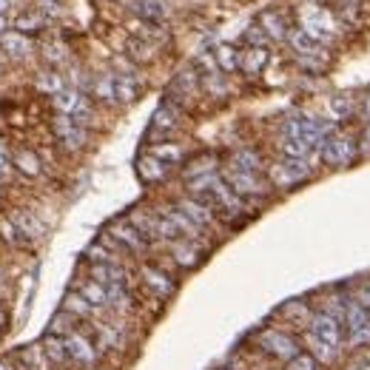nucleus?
<instances>
[{
  "label": "nucleus",
  "instance_id": "obj_1",
  "mask_svg": "<svg viewBox=\"0 0 370 370\" xmlns=\"http://www.w3.org/2000/svg\"><path fill=\"white\" fill-rule=\"evenodd\" d=\"M254 342H257V347H259L265 356L276 359V362H282V364L290 362L293 356H300V353H302L300 333L285 331V328H276V325H268V328L257 331Z\"/></svg>",
  "mask_w": 370,
  "mask_h": 370
},
{
  "label": "nucleus",
  "instance_id": "obj_2",
  "mask_svg": "<svg viewBox=\"0 0 370 370\" xmlns=\"http://www.w3.org/2000/svg\"><path fill=\"white\" fill-rule=\"evenodd\" d=\"M319 160L328 166V168H350L359 157V142H356V134L353 131H345V128H336L322 145H319Z\"/></svg>",
  "mask_w": 370,
  "mask_h": 370
},
{
  "label": "nucleus",
  "instance_id": "obj_3",
  "mask_svg": "<svg viewBox=\"0 0 370 370\" xmlns=\"http://www.w3.org/2000/svg\"><path fill=\"white\" fill-rule=\"evenodd\" d=\"M300 29H302L305 35H311L316 43L328 46V43H333V40L339 37V29H342V26H339V18H336L333 12L308 4V6H302V12H300Z\"/></svg>",
  "mask_w": 370,
  "mask_h": 370
},
{
  "label": "nucleus",
  "instance_id": "obj_4",
  "mask_svg": "<svg viewBox=\"0 0 370 370\" xmlns=\"http://www.w3.org/2000/svg\"><path fill=\"white\" fill-rule=\"evenodd\" d=\"M311 163L314 160H288V157H282V160H276V163H271L265 168V177H268V183L273 188L290 191V188L302 185L305 180L314 177V166Z\"/></svg>",
  "mask_w": 370,
  "mask_h": 370
},
{
  "label": "nucleus",
  "instance_id": "obj_5",
  "mask_svg": "<svg viewBox=\"0 0 370 370\" xmlns=\"http://www.w3.org/2000/svg\"><path fill=\"white\" fill-rule=\"evenodd\" d=\"M219 174H222V180H226V185H228L234 194H240L242 199H259V197H268V194L273 191V185L268 183L265 174L240 171V168H231V166H226Z\"/></svg>",
  "mask_w": 370,
  "mask_h": 370
},
{
  "label": "nucleus",
  "instance_id": "obj_6",
  "mask_svg": "<svg viewBox=\"0 0 370 370\" xmlns=\"http://www.w3.org/2000/svg\"><path fill=\"white\" fill-rule=\"evenodd\" d=\"M63 342H66L71 364H78V367H94L97 364V359H100L97 342H92L83 331H71L68 336H63Z\"/></svg>",
  "mask_w": 370,
  "mask_h": 370
},
{
  "label": "nucleus",
  "instance_id": "obj_7",
  "mask_svg": "<svg viewBox=\"0 0 370 370\" xmlns=\"http://www.w3.org/2000/svg\"><path fill=\"white\" fill-rule=\"evenodd\" d=\"M106 234H109L123 251H131V254H145V251H148V240L131 226L128 219H114V222H109Z\"/></svg>",
  "mask_w": 370,
  "mask_h": 370
},
{
  "label": "nucleus",
  "instance_id": "obj_8",
  "mask_svg": "<svg viewBox=\"0 0 370 370\" xmlns=\"http://www.w3.org/2000/svg\"><path fill=\"white\" fill-rule=\"evenodd\" d=\"M308 333H314L316 339H322V342H328V345H333V347H342L345 350V325L339 322V319H333V316H328V314H319V311H314V316H311V322H308V328H305ZM347 353V350H345Z\"/></svg>",
  "mask_w": 370,
  "mask_h": 370
},
{
  "label": "nucleus",
  "instance_id": "obj_9",
  "mask_svg": "<svg viewBox=\"0 0 370 370\" xmlns=\"http://www.w3.org/2000/svg\"><path fill=\"white\" fill-rule=\"evenodd\" d=\"M140 282L148 293L154 296V300H171L174 290H177V282L157 265H142L140 268Z\"/></svg>",
  "mask_w": 370,
  "mask_h": 370
},
{
  "label": "nucleus",
  "instance_id": "obj_10",
  "mask_svg": "<svg viewBox=\"0 0 370 370\" xmlns=\"http://www.w3.org/2000/svg\"><path fill=\"white\" fill-rule=\"evenodd\" d=\"M300 342H302V350L305 353H311L325 370H331V367H339L342 364V359H345V350L342 347H333V345H328V342H322V339H316L314 333H308V331H302L300 333Z\"/></svg>",
  "mask_w": 370,
  "mask_h": 370
},
{
  "label": "nucleus",
  "instance_id": "obj_11",
  "mask_svg": "<svg viewBox=\"0 0 370 370\" xmlns=\"http://www.w3.org/2000/svg\"><path fill=\"white\" fill-rule=\"evenodd\" d=\"M54 134H57V140L63 142V148H68V152H80V148H86V142H89V128L78 125L68 114H57L54 117Z\"/></svg>",
  "mask_w": 370,
  "mask_h": 370
},
{
  "label": "nucleus",
  "instance_id": "obj_12",
  "mask_svg": "<svg viewBox=\"0 0 370 370\" xmlns=\"http://www.w3.org/2000/svg\"><path fill=\"white\" fill-rule=\"evenodd\" d=\"M174 205H177V208H180V211H183V214L194 222V226H197L199 231L214 228V226H216V219H219L208 202H202V199H197V197H191V194H188V197H183V199H177Z\"/></svg>",
  "mask_w": 370,
  "mask_h": 370
},
{
  "label": "nucleus",
  "instance_id": "obj_13",
  "mask_svg": "<svg viewBox=\"0 0 370 370\" xmlns=\"http://www.w3.org/2000/svg\"><path fill=\"white\" fill-rule=\"evenodd\" d=\"M314 311L319 314H328L333 319H339L345 325V305H347V290L345 288H328L322 293H316V300L311 302Z\"/></svg>",
  "mask_w": 370,
  "mask_h": 370
},
{
  "label": "nucleus",
  "instance_id": "obj_14",
  "mask_svg": "<svg viewBox=\"0 0 370 370\" xmlns=\"http://www.w3.org/2000/svg\"><path fill=\"white\" fill-rule=\"evenodd\" d=\"M276 316H282L285 325L293 328V333H302V331L308 328L311 316H314V305H311L308 300H288V302L276 311Z\"/></svg>",
  "mask_w": 370,
  "mask_h": 370
},
{
  "label": "nucleus",
  "instance_id": "obj_15",
  "mask_svg": "<svg viewBox=\"0 0 370 370\" xmlns=\"http://www.w3.org/2000/svg\"><path fill=\"white\" fill-rule=\"evenodd\" d=\"M168 254H171V262L183 271H191L202 262V242H194V240H174L168 242Z\"/></svg>",
  "mask_w": 370,
  "mask_h": 370
},
{
  "label": "nucleus",
  "instance_id": "obj_16",
  "mask_svg": "<svg viewBox=\"0 0 370 370\" xmlns=\"http://www.w3.org/2000/svg\"><path fill=\"white\" fill-rule=\"evenodd\" d=\"M288 46H290V51L296 54V57H322V60H328V46H322V43H316L311 35H305L302 29H290L288 32Z\"/></svg>",
  "mask_w": 370,
  "mask_h": 370
},
{
  "label": "nucleus",
  "instance_id": "obj_17",
  "mask_svg": "<svg viewBox=\"0 0 370 370\" xmlns=\"http://www.w3.org/2000/svg\"><path fill=\"white\" fill-rule=\"evenodd\" d=\"M180 117H183L180 103L166 100V103H160V106H157V111H154V117H152V131L168 134V131H174V128L180 125Z\"/></svg>",
  "mask_w": 370,
  "mask_h": 370
},
{
  "label": "nucleus",
  "instance_id": "obj_18",
  "mask_svg": "<svg viewBox=\"0 0 370 370\" xmlns=\"http://www.w3.org/2000/svg\"><path fill=\"white\" fill-rule=\"evenodd\" d=\"M92 279L100 282V285H128V271L120 265V262H97L92 265Z\"/></svg>",
  "mask_w": 370,
  "mask_h": 370
},
{
  "label": "nucleus",
  "instance_id": "obj_19",
  "mask_svg": "<svg viewBox=\"0 0 370 370\" xmlns=\"http://www.w3.org/2000/svg\"><path fill=\"white\" fill-rule=\"evenodd\" d=\"M160 214L171 219V226H174V228L180 231V237H183V240H194V242H202V231H199V228L194 226V222H191V219H188V216H185V214H183V211H180L177 205H166V208H160Z\"/></svg>",
  "mask_w": 370,
  "mask_h": 370
},
{
  "label": "nucleus",
  "instance_id": "obj_20",
  "mask_svg": "<svg viewBox=\"0 0 370 370\" xmlns=\"http://www.w3.org/2000/svg\"><path fill=\"white\" fill-rule=\"evenodd\" d=\"M328 114H331V120L339 125V123H347L350 117H356L359 114V100L353 97V94H333L331 100H328Z\"/></svg>",
  "mask_w": 370,
  "mask_h": 370
},
{
  "label": "nucleus",
  "instance_id": "obj_21",
  "mask_svg": "<svg viewBox=\"0 0 370 370\" xmlns=\"http://www.w3.org/2000/svg\"><path fill=\"white\" fill-rule=\"evenodd\" d=\"M214 171H219V157H216L214 152H202V154H197V157H191V160L185 163L183 177H185V183H188V180H197V177L214 174Z\"/></svg>",
  "mask_w": 370,
  "mask_h": 370
},
{
  "label": "nucleus",
  "instance_id": "obj_22",
  "mask_svg": "<svg viewBox=\"0 0 370 370\" xmlns=\"http://www.w3.org/2000/svg\"><path fill=\"white\" fill-rule=\"evenodd\" d=\"M137 177L142 180V183H163L166 177H168V166L166 163H160L154 154H142L140 160H137Z\"/></svg>",
  "mask_w": 370,
  "mask_h": 370
},
{
  "label": "nucleus",
  "instance_id": "obj_23",
  "mask_svg": "<svg viewBox=\"0 0 370 370\" xmlns=\"http://www.w3.org/2000/svg\"><path fill=\"white\" fill-rule=\"evenodd\" d=\"M228 166L240 168V171H254V174H265V168H268L257 148H237V152L231 154V160H228Z\"/></svg>",
  "mask_w": 370,
  "mask_h": 370
},
{
  "label": "nucleus",
  "instance_id": "obj_24",
  "mask_svg": "<svg viewBox=\"0 0 370 370\" xmlns=\"http://www.w3.org/2000/svg\"><path fill=\"white\" fill-rule=\"evenodd\" d=\"M0 49H4L9 57L15 60H26L32 54V40L20 32H4L0 35Z\"/></svg>",
  "mask_w": 370,
  "mask_h": 370
},
{
  "label": "nucleus",
  "instance_id": "obj_25",
  "mask_svg": "<svg viewBox=\"0 0 370 370\" xmlns=\"http://www.w3.org/2000/svg\"><path fill=\"white\" fill-rule=\"evenodd\" d=\"M257 26L265 32V37L268 40H288V20L279 15V12H262L259 15V20H257Z\"/></svg>",
  "mask_w": 370,
  "mask_h": 370
},
{
  "label": "nucleus",
  "instance_id": "obj_26",
  "mask_svg": "<svg viewBox=\"0 0 370 370\" xmlns=\"http://www.w3.org/2000/svg\"><path fill=\"white\" fill-rule=\"evenodd\" d=\"M131 9L142 23L157 26V23L166 20V6L160 4V0H131Z\"/></svg>",
  "mask_w": 370,
  "mask_h": 370
},
{
  "label": "nucleus",
  "instance_id": "obj_27",
  "mask_svg": "<svg viewBox=\"0 0 370 370\" xmlns=\"http://www.w3.org/2000/svg\"><path fill=\"white\" fill-rule=\"evenodd\" d=\"M268 46H248L245 51H240V68L245 74H259L268 66Z\"/></svg>",
  "mask_w": 370,
  "mask_h": 370
},
{
  "label": "nucleus",
  "instance_id": "obj_28",
  "mask_svg": "<svg viewBox=\"0 0 370 370\" xmlns=\"http://www.w3.org/2000/svg\"><path fill=\"white\" fill-rule=\"evenodd\" d=\"M63 311H66V314H71L78 322H80V319H89V316H94V314H97V311L86 302V296H83L80 290H71V293H66V296H63Z\"/></svg>",
  "mask_w": 370,
  "mask_h": 370
},
{
  "label": "nucleus",
  "instance_id": "obj_29",
  "mask_svg": "<svg viewBox=\"0 0 370 370\" xmlns=\"http://www.w3.org/2000/svg\"><path fill=\"white\" fill-rule=\"evenodd\" d=\"M148 154H154L160 163H166L168 168L171 166H180L183 160H185V148L180 145V142H171V140H166V142H157V145H152V152Z\"/></svg>",
  "mask_w": 370,
  "mask_h": 370
},
{
  "label": "nucleus",
  "instance_id": "obj_30",
  "mask_svg": "<svg viewBox=\"0 0 370 370\" xmlns=\"http://www.w3.org/2000/svg\"><path fill=\"white\" fill-rule=\"evenodd\" d=\"M43 356L49 359V364L51 367H66L71 359H68V350H66V342H63V336H46L43 339Z\"/></svg>",
  "mask_w": 370,
  "mask_h": 370
},
{
  "label": "nucleus",
  "instance_id": "obj_31",
  "mask_svg": "<svg viewBox=\"0 0 370 370\" xmlns=\"http://www.w3.org/2000/svg\"><path fill=\"white\" fill-rule=\"evenodd\" d=\"M12 166H15L20 174H26V177H40V174H43L40 157H37L35 152H29V148H20V152L12 154Z\"/></svg>",
  "mask_w": 370,
  "mask_h": 370
},
{
  "label": "nucleus",
  "instance_id": "obj_32",
  "mask_svg": "<svg viewBox=\"0 0 370 370\" xmlns=\"http://www.w3.org/2000/svg\"><path fill=\"white\" fill-rule=\"evenodd\" d=\"M92 97L103 106H114L117 103V92H114V74H100L92 80Z\"/></svg>",
  "mask_w": 370,
  "mask_h": 370
},
{
  "label": "nucleus",
  "instance_id": "obj_33",
  "mask_svg": "<svg viewBox=\"0 0 370 370\" xmlns=\"http://www.w3.org/2000/svg\"><path fill=\"white\" fill-rule=\"evenodd\" d=\"M15 226H18V231L23 234V237H29V240H40L43 234H46V228H43V222L35 216V214H29V211H18L15 214Z\"/></svg>",
  "mask_w": 370,
  "mask_h": 370
},
{
  "label": "nucleus",
  "instance_id": "obj_34",
  "mask_svg": "<svg viewBox=\"0 0 370 370\" xmlns=\"http://www.w3.org/2000/svg\"><path fill=\"white\" fill-rule=\"evenodd\" d=\"M214 60H216V68L222 74H234L240 68V51L234 46H228V43H222V46L214 49Z\"/></svg>",
  "mask_w": 370,
  "mask_h": 370
},
{
  "label": "nucleus",
  "instance_id": "obj_35",
  "mask_svg": "<svg viewBox=\"0 0 370 370\" xmlns=\"http://www.w3.org/2000/svg\"><path fill=\"white\" fill-rule=\"evenodd\" d=\"M199 89L216 100H226L228 97V80L222 71H214V74H205V78H199Z\"/></svg>",
  "mask_w": 370,
  "mask_h": 370
},
{
  "label": "nucleus",
  "instance_id": "obj_36",
  "mask_svg": "<svg viewBox=\"0 0 370 370\" xmlns=\"http://www.w3.org/2000/svg\"><path fill=\"white\" fill-rule=\"evenodd\" d=\"M80 293L86 296V302H89L94 311H109V290H106V285L89 279V282L80 288Z\"/></svg>",
  "mask_w": 370,
  "mask_h": 370
},
{
  "label": "nucleus",
  "instance_id": "obj_37",
  "mask_svg": "<svg viewBox=\"0 0 370 370\" xmlns=\"http://www.w3.org/2000/svg\"><path fill=\"white\" fill-rule=\"evenodd\" d=\"M114 92H117V103H134L140 97L134 74H114Z\"/></svg>",
  "mask_w": 370,
  "mask_h": 370
},
{
  "label": "nucleus",
  "instance_id": "obj_38",
  "mask_svg": "<svg viewBox=\"0 0 370 370\" xmlns=\"http://www.w3.org/2000/svg\"><path fill=\"white\" fill-rule=\"evenodd\" d=\"M154 54H157V49L148 40H142V37H131L125 43V57L131 63H148V60H154Z\"/></svg>",
  "mask_w": 370,
  "mask_h": 370
},
{
  "label": "nucleus",
  "instance_id": "obj_39",
  "mask_svg": "<svg viewBox=\"0 0 370 370\" xmlns=\"http://www.w3.org/2000/svg\"><path fill=\"white\" fill-rule=\"evenodd\" d=\"M43 15L40 12H20L15 20H12V29L20 32V35H37L43 29Z\"/></svg>",
  "mask_w": 370,
  "mask_h": 370
},
{
  "label": "nucleus",
  "instance_id": "obj_40",
  "mask_svg": "<svg viewBox=\"0 0 370 370\" xmlns=\"http://www.w3.org/2000/svg\"><path fill=\"white\" fill-rule=\"evenodd\" d=\"M35 86H37L43 94L54 97V94H60V92L66 89V80H63V74H57V71H40L37 80H35Z\"/></svg>",
  "mask_w": 370,
  "mask_h": 370
},
{
  "label": "nucleus",
  "instance_id": "obj_41",
  "mask_svg": "<svg viewBox=\"0 0 370 370\" xmlns=\"http://www.w3.org/2000/svg\"><path fill=\"white\" fill-rule=\"evenodd\" d=\"M342 370H370V347H362V350H353V353H345Z\"/></svg>",
  "mask_w": 370,
  "mask_h": 370
},
{
  "label": "nucleus",
  "instance_id": "obj_42",
  "mask_svg": "<svg viewBox=\"0 0 370 370\" xmlns=\"http://www.w3.org/2000/svg\"><path fill=\"white\" fill-rule=\"evenodd\" d=\"M71 331H78V319H74L71 314H66V311H60V314L51 319L49 336H68Z\"/></svg>",
  "mask_w": 370,
  "mask_h": 370
},
{
  "label": "nucleus",
  "instance_id": "obj_43",
  "mask_svg": "<svg viewBox=\"0 0 370 370\" xmlns=\"http://www.w3.org/2000/svg\"><path fill=\"white\" fill-rule=\"evenodd\" d=\"M282 370H325V367H322V364L311 356V353H305V350H302L300 356H293L290 362H285V364H282Z\"/></svg>",
  "mask_w": 370,
  "mask_h": 370
},
{
  "label": "nucleus",
  "instance_id": "obj_44",
  "mask_svg": "<svg viewBox=\"0 0 370 370\" xmlns=\"http://www.w3.org/2000/svg\"><path fill=\"white\" fill-rule=\"evenodd\" d=\"M347 293H350L353 302H359L364 311H370V279H359Z\"/></svg>",
  "mask_w": 370,
  "mask_h": 370
},
{
  "label": "nucleus",
  "instance_id": "obj_45",
  "mask_svg": "<svg viewBox=\"0 0 370 370\" xmlns=\"http://www.w3.org/2000/svg\"><path fill=\"white\" fill-rule=\"evenodd\" d=\"M43 57H46L49 63H54V66H60V63H66V60H68L66 46H63V43H57V40L43 43Z\"/></svg>",
  "mask_w": 370,
  "mask_h": 370
},
{
  "label": "nucleus",
  "instance_id": "obj_46",
  "mask_svg": "<svg viewBox=\"0 0 370 370\" xmlns=\"http://www.w3.org/2000/svg\"><path fill=\"white\" fill-rule=\"evenodd\" d=\"M86 257H89V262L92 265H97V262H117V257L103 245V242H94V245H89L86 248Z\"/></svg>",
  "mask_w": 370,
  "mask_h": 370
},
{
  "label": "nucleus",
  "instance_id": "obj_47",
  "mask_svg": "<svg viewBox=\"0 0 370 370\" xmlns=\"http://www.w3.org/2000/svg\"><path fill=\"white\" fill-rule=\"evenodd\" d=\"M356 142H359V157L370 160V123H362V128L356 131Z\"/></svg>",
  "mask_w": 370,
  "mask_h": 370
},
{
  "label": "nucleus",
  "instance_id": "obj_48",
  "mask_svg": "<svg viewBox=\"0 0 370 370\" xmlns=\"http://www.w3.org/2000/svg\"><path fill=\"white\" fill-rule=\"evenodd\" d=\"M0 234H4V240H9V242H18L20 237V231H18V226H15V222L12 219H0Z\"/></svg>",
  "mask_w": 370,
  "mask_h": 370
},
{
  "label": "nucleus",
  "instance_id": "obj_49",
  "mask_svg": "<svg viewBox=\"0 0 370 370\" xmlns=\"http://www.w3.org/2000/svg\"><path fill=\"white\" fill-rule=\"evenodd\" d=\"M359 120L362 123H370V92L362 97V103H359Z\"/></svg>",
  "mask_w": 370,
  "mask_h": 370
},
{
  "label": "nucleus",
  "instance_id": "obj_50",
  "mask_svg": "<svg viewBox=\"0 0 370 370\" xmlns=\"http://www.w3.org/2000/svg\"><path fill=\"white\" fill-rule=\"evenodd\" d=\"M6 174H9V152L0 145V177H6Z\"/></svg>",
  "mask_w": 370,
  "mask_h": 370
},
{
  "label": "nucleus",
  "instance_id": "obj_51",
  "mask_svg": "<svg viewBox=\"0 0 370 370\" xmlns=\"http://www.w3.org/2000/svg\"><path fill=\"white\" fill-rule=\"evenodd\" d=\"M9 6H12V0H0V15H6Z\"/></svg>",
  "mask_w": 370,
  "mask_h": 370
},
{
  "label": "nucleus",
  "instance_id": "obj_52",
  "mask_svg": "<svg viewBox=\"0 0 370 370\" xmlns=\"http://www.w3.org/2000/svg\"><path fill=\"white\" fill-rule=\"evenodd\" d=\"M6 325V311H4V305H0V328Z\"/></svg>",
  "mask_w": 370,
  "mask_h": 370
},
{
  "label": "nucleus",
  "instance_id": "obj_53",
  "mask_svg": "<svg viewBox=\"0 0 370 370\" xmlns=\"http://www.w3.org/2000/svg\"><path fill=\"white\" fill-rule=\"evenodd\" d=\"M6 32V15H0V35Z\"/></svg>",
  "mask_w": 370,
  "mask_h": 370
},
{
  "label": "nucleus",
  "instance_id": "obj_54",
  "mask_svg": "<svg viewBox=\"0 0 370 370\" xmlns=\"http://www.w3.org/2000/svg\"><path fill=\"white\" fill-rule=\"evenodd\" d=\"M40 4H60V0H40Z\"/></svg>",
  "mask_w": 370,
  "mask_h": 370
},
{
  "label": "nucleus",
  "instance_id": "obj_55",
  "mask_svg": "<svg viewBox=\"0 0 370 370\" xmlns=\"http://www.w3.org/2000/svg\"><path fill=\"white\" fill-rule=\"evenodd\" d=\"M0 370H12V367L9 364H0Z\"/></svg>",
  "mask_w": 370,
  "mask_h": 370
}]
</instances>
